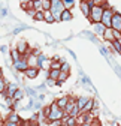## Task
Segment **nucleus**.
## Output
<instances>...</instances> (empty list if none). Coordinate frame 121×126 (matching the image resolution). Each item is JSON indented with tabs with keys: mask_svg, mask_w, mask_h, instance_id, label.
<instances>
[{
	"mask_svg": "<svg viewBox=\"0 0 121 126\" xmlns=\"http://www.w3.org/2000/svg\"><path fill=\"white\" fill-rule=\"evenodd\" d=\"M94 2V5H102L103 2H106V0H93Z\"/></svg>",
	"mask_w": 121,
	"mask_h": 126,
	"instance_id": "27",
	"label": "nucleus"
},
{
	"mask_svg": "<svg viewBox=\"0 0 121 126\" xmlns=\"http://www.w3.org/2000/svg\"><path fill=\"white\" fill-rule=\"evenodd\" d=\"M87 101H88V98H85V96H81V98H76V105H78V108H79V111H82V108L85 107V104H87Z\"/></svg>",
	"mask_w": 121,
	"mask_h": 126,
	"instance_id": "14",
	"label": "nucleus"
},
{
	"mask_svg": "<svg viewBox=\"0 0 121 126\" xmlns=\"http://www.w3.org/2000/svg\"><path fill=\"white\" fill-rule=\"evenodd\" d=\"M103 39L106 41V42H111V41H114L115 38H114V30H112V27H106L105 29V32H103Z\"/></svg>",
	"mask_w": 121,
	"mask_h": 126,
	"instance_id": "9",
	"label": "nucleus"
},
{
	"mask_svg": "<svg viewBox=\"0 0 121 126\" xmlns=\"http://www.w3.org/2000/svg\"><path fill=\"white\" fill-rule=\"evenodd\" d=\"M105 29H106V27H105L100 21L99 23H93V30L96 32V33L97 35H103V32H105Z\"/></svg>",
	"mask_w": 121,
	"mask_h": 126,
	"instance_id": "13",
	"label": "nucleus"
},
{
	"mask_svg": "<svg viewBox=\"0 0 121 126\" xmlns=\"http://www.w3.org/2000/svg\"><path fill=\"white\" fill-rule=\"evenodd\" d=\"M6 86H8V83H6V80L2 77L0 78V93H3L5 90H6Z\"/></svg>",
	"mask_w": 121,
	"mask_h": 126,
	"instance_id": "22",
	"label": "nucleus"
},
{
	"mask_svg": "<svg viewBox=\"0 0 121 126\" xmlns=\"http://www.w3.org/2000/svg\"><path fill=\"white\" fill-rule=\"evenodd\" d=\"M93 108H94V99H88L87 104H85V107L82 108V111H91Z\"/></svg>",
	"mask_w": 121,
	"mask_h": 126,
	"instance_id": "17",
	"label": "nucleus"
},
{
	"mask_svg": "<svg viewBox=\"0 0 121 126\" xmlns=\"http://www.w3.org/2000/svg\"><path fill=\"white\" fill-rule=\"evenodd\" d=\"M49 11L54 15L55 21H60V14L64 11L63 2H61V0H51V8H49Z\"/></svg>",
	"mask_w": 121,
	"mask_h": 126,
	"instance_id": "1",
	"label": "nucleus"
},
{
	"mask_svg": "<svg viewBox=\"0 0 121 126\" xmlns=\"http://www.w3.org/2000/svg\"><path fill=\"white\" fill-rule=\"evenodd\" d=\"M60 71H64V72H69V71H70V66L67 65V63H63V65H61V68H60Z\"/></svg>",
	"mask_w": 121,
	"mask_h": 126,
	"instance_id": "25",
	"label": "nucleus"
},
{
	"mask_svg": "<svg viewBox=\"0 0 121 126\" xmlns=\"http://www.w3.org/2000/svg\"><path fill=\"white\" fill-rule=\"evenodd\" d=\"M2 123H5V120L2 119V113H0V125H2Z\"/></svg>",
	"mask_w": 121,
	"mask_h": 126,
	"instance_id": "29",
	"label": "nucleus"
},
{
	"mask_svg": "<svg viewBox=\"0 0 121 126\" xmlns=\"http://www.w3.org/2000/svg\"><path fill=\"white\" fill-rule=\"evenodd\" d=\"M13 66H15V69H17V71L24 72L28 68V65H27V56H21L18 60H15L13 62Z\"/></svg>",
	"mask_w": 121,
	"mask_h": 126,
	"instance_id": "4",
	"label": "nucleus"
},
{
	"mask_svg": "<svg viewBox=\"0 0 121 126\" xmlns=\"http://www.w3.org/2000/svg\"><path fill=\"white\" fill-rule=\"evenodd\" d=\"M49 8H51V0H42V9L49 11Z\"/></svg>",
	"mask_w": 121,
	"mask_h": 126,
	"instance_id": "21",
	"label": "nucleus"
},
{
	"mask_svg": "<svg viewBox=\"0 0 121 126\" xmlns=\"http://www.w3.org/2000/svg\"><path fill=\"white\" fill-rule=\"evenodd\" d=\"M111 27H112L114 30H120V32H121V14L117 12V11H114V14H112Z\"/></svg>",
	"mask_w": 121,
	"mask_h": 126,
	"instance_id": "5",
	"label": "nucleus"
},
{
	"mask_svg": "<svg viewBox=\"0 0 121 126\" xmlns=\"http://www.w3.org/2000/svg\"><path fill=\"white\" fill-rule=\"evenodd\" d=\"M27 65L28 66H37L39 68V57L35 54H28L27 56Z\"/></svg>",
	"mask_w": 121,
	"mask_h": 126,
	"instance_id": "11",
	"label": "nucleus"
},
{
	"mask_svg": "<svg viewBox=\"0 0 121 126\" xmlns=\"http://www.w3.org/2000/svg\"><path fill=\"white\" fill-rule=\"evenodd\" d=\"M43 21L45 23H55V18H54V15L51 14V11H43Z\"/></svg>",
	"mask_w": 121,
	"mask_h": 126,
	"instance_id": "12",
	"label": "nucleus"
},
{
	"mask_svg": "<svg viewBox=\"0 0 121 126\" xmlns=\"http://www.w3.org/2000/svg\"><path fill=\"white\" fill-rule=\"evenodd\" d=\"M32 2H40V0H32Z\"/></svg>",
	"mask_w": 121,
	"mask_h": 126,
	"instance_id": "31",
	"label": "nucleus"
},
{
	"mask_svg": "<svg viewBox=\"0 0 121 126\" xmlns=\"http://www.w3.org/2000/svg\"><path fill=\"white\" fill-rule=\"evenodd\" d=\"M61 2H63L64 9H72V8H73V3H75V0H61Z\"/></svg>",
	"mask_w": 121,
	"mask_h": 126,
	"instance_id": "19",
	"label": "nucleus"
},
{
	"mask_svg": "<svg viewBox=\"0 0 121 126\" xmlns=\"http://www.w3.org/2000/svg\"><path fill=\"white\" fill-rule=\"evenodd\" d=\"M20 57H21V54L18 53V50H17V48L12 50V59H13V62H15V60H18Z\"/></svg>",
	"mask_w": 121,
	"mask_h": 126,
	"instance_id": "24",
	"label": "nucleus"
},
{
	"mask_svg": "<svg viewBox=\"0 0 121 126\" xmlns=\"http://www.w3.org/2000/svg\"><path fill=\"white\" fill-rule=\"evenodd\" d=\"M79 8H81V12L85 15V18H88V17H90V11H91V6H90V3L87 2V0H81Z\"/></svg>",
	"mask_w": 121,
	"mask_h": 126,
	"instance_id": "8",
	"label": "nucleus"
},
{
	"mask_svg": "<svg viewBox=\"0 0 121 126\" xmlns=\"http://www.w3.org/2000/svg\"><path fill=\"white\" fill-rule=\"evenodd\" d=\"M51 113V105H47V107H43V110H42V116L47 119L48 117V114Z\"/></svg>",
	"mask_w": 121,
	"mask_h": 126,
	"instance_id": "23",
	"label": "nucleus"
},
{
	"mask_svg": "<svg viewBox=\"0 0 121 126\" xmlns=\"http://www.w3.org/2000/svg\"><path fill=\"white\" fill-rule=\"evenodd\" d=\"M58 75H60V69H48V77L52 80H57Z\"/></svg>",
	"mask_w": 121,
	"mask_h": 126,
	"instance_id": "16",
	"label": "nucleus"
},
{
	"mask_svg": "<svg viewBox=\"0 0 121 126\" xmlns=\"http://www.w3.org/2000/svg\"><path fill=\"white\" fill-rule=\"evenodd\" d=\"M23 96H24V93H23L21 90H18V89H17V90H15V93H13V96H12V98H13V101H15V102H18V101H20Z\"/></svg>",
	"mask_w": 121,
	"mask_h": 126,
	"instance_id": "18",
	"label": "nucleus"
},
{
	"mask_svg": "<svg viewBox=\"0 0 121 126\" xmlns=\"http://www.w3.org/2000/svg\"><path fill=\"white\" fill-rule=\"evenodd\" d=\"M3 77V71H2V66H0V78Z\"/></svg>",
	"mask_w": 121,
	"mask_h": 126,
	"instance_id": "30",
	"label": "nucleus"
},
{
	"mask_svg": "<svg viewBox=\"0 0 121 126\" xmlns=\"http://www.w3.org/2000/svg\"><path fill=\"white\" fill-rule=\"evenodd\" d=\"M33 18L36 21H43V11H36V14L33 15Z\"/></svg>",
	"mask_w": 121,
	"mask_h": 126,
	"instance_id": "20",
	"label": "nucleus"
},
{
	"mask_svg": "<svg viewBox=\"0 0 121 126\" xmlns=\"http://www.w3.org/2000/svg\"><path fill=\"white\" fill-rule=\"evenodd\" d=\"M112 14H114V9L112 8H108V9H103V15H102V20L100 23L105 26V27H111V21H112Z\"/></svg>",
	"mask_w": 121,
	"mask_h": 126,
	"instance_id": "3",
	"label": "nucleus"
},
{
	"mask_svg": "<svg viewBox=\"0 0 121 126\" xmlns=\"http://www.w3.org/2000/svg\"><path fill=\"white\" fill-rule=\"evenodd\" d=\"M24 74H25L27 78L33 80V78H36V77L39 75V68H37V66H28V68L24 71Z\"/></svg>",
	"mask_w": 121,
	"mask_h": 126,
	"instance_id": "6",
	"label": "nucleus"
},
{
	"mask_svg": "<svg viewBox=\"0 0 121 126\" xmlns=\"http://www.w3.org/2000/svg\"><path fill=\"white\" fill-rule=\"evenodd\" d=\"M28 2H32V0H20V3H28Z\"/></svg>",
	"mask_w": 121,
	"mask_h": 126,
	"instance_id": "28",
	"label": "nucleus"
},
{
	"mask_svg": "<svg viewBox=\"0 0 121 126\" xmlns=\"http://www.w3.org/2000/svg\"><path fill=\"white\" fill-rule=\"evenodd\" d=\"M55 84V80H52V78L48 77V86H54Z\"/></svg>",
	"mask_w": 121,
	"mask_h": 126,
	"instance_id": "26",
	"label": "nucleus"
},
{
	"mask_svg": "<svg viewBox=\"0 0 121 126\" xmlns=\"http://www.w3.org/2000/svg\"><path fill=\"white\" fill-rule=\"evenodd\" d=\"M72 18H73L72 9H64L61 14H60V21H70Z\"/></svg>",
	"mask_w": 121,
	"mask_h": 126,
	"instance_id": "10",
	"label": "nucleus"
},
{
	"mask_svg": "<svg viewBox=\"0 0 121 126\" xmlns=\"http://www.w3.org/2000/svg\"><path fill=\"white\" fill-rule=\"evenodd\" d=\"M102 15H103V8L100 5H93L91 11H90V17L88 20L91 23H99L102 20Z\"/></svg>",
	"mask_w": 121,
	"mask_h": 126,
	"instance_id": "2",
	"label": "nucleus"
},
{
	"mask_svg": "<svg viewBox=\"0 0 121 126\" xmlns=\"http://www.w3.org/2000/svg\"><path fill=\"white\" fill-rule=\"evenodd\" d=\"M55 102H57V105L61 108V110H64V107H66V105H67V102H69V96H63V98L57 99Z\"/></svg>",
	"mask_w": 121,
	"mask_h": 126,
	"instance_id": "15",
	"label": "nucleus"
},
{
	"mask_svg": "<svg viewBox=\"0 0 121 126\" xmlns=\"http://www.w3.org/2000/svg\"><path fill=\"white\" fill-rule=\"evenodd\" d=\"M17 50H18V53H20L21 56H28V54H30V53H28V44H27L25 41H20V42H18Z\"/></svg>",
	"mask_w": 121,
	"mask_h": 126,
	"instance_id": "7",
	"label": "nucleus"
}]
</instances>
